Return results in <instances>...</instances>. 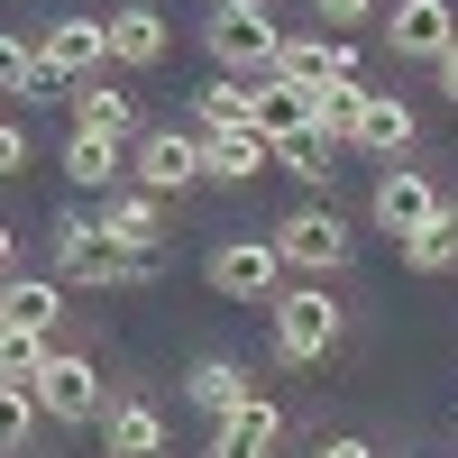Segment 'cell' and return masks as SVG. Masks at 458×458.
<instances>
[{
	"mask_svg": "<svg viewBox=\"0 0 458 458\" xmlns=\"http://www.w3.org/2000/svg\"><path fill=\"white\" fill-rule=\"evenodd\" d=\"M55 276L64 284H157V257H138L120 239H101V220L92 211H55Z\"/></svg>",
	"mask_w": 458,
	"mask_h": 458,
	"instance_id": "obj_1",
	"label": "cell"
},
{
	"mask_svg": "<svg viewBox=\"0 0 458 458\" xmlns=\"http://www.w3.org/2000/svg\"><path fill=\"white\" fill-rule=\"evenodd\" d=\"M202 47H211L220 73H239V83H276V64H284V37H276L266 10H220L202 28Z\"/></svg>",
	"mask_w": 458,
	"mask_h": 458,
	"instance_id": "obj_2",
	"label": "cell"
},
{
	"mask_svg": "<svg viewBox=\"0 0 458 458\" xmlns=\"http://www.w3.org/2000/svg\"><path fill=\"white\" fill-rule=\"evenodd\" d=\"M330 349H339V302H330L321 284H293V293H276V358L312 367V358H330Z\"/></svg>",
	"mask_w": 458,
	"mask_h": 458,
	"instance_id": "obj_3",
	"label": "cell"
},
{
	"mask_svg": "<svg viewBox=\"0 0 458 458\" xmlns=\"http://www.w3.org/2000/svg\"><path fill=\"white\" fill-rule=\"evenodd\" d=\"M211 284L229 302H276L284 293V248L276 239H220L211 248Z\"/></svg>",
	"mask_w": 458,
	"mask_h": 458,
	"instance_id": "obj_4",
	"label": "cell"
},
{
	"mask_svg": "<svg viewBox=\"0 0 458 458\" xmlns=\"http://www.w3.org/2000/svg\"><path fill=\"white\" fill-rule=\"evenodd\" d=\"M129 165H138L147 193H183V183H202V174H211V147H202V129H147Z\"/></svg>",
	"mask_w": 458,
	"mask_h": 458,
	"instance_id": "obj_5",
	"label": "cell"
},
{
	"mask_svg": "<svg viewBox=\"0 0 458 458\" xmlns=\"http://www.w3.org/2000/svg\"><path fill=\"white\" fill-rule=\"evenodd\" d=\"M28 394L47 403V422H101V412H110L101 367H92V358H73V349H55V358H47V376H37Z\"/></svg>",
	"mask_w": 458,
	"mask_h": 458,
	"instance_id": "obj_6",
	"label": "cell"
},
{
	"mask_svg": "<svg viewBox=\"0 0 458 458\" xmlns=\"http://www.w3.org/2000/svg\"><path fill=\"white\" fill-rule=\"evenodd\" d=\"M276 248H284V266H302V276H330V266L349 257V220L321 211V202H302V211L276 220Z\"/></svg>",
	"mask_w": 458,
	"mask_h": 458,
	"instance_id": "obj_7",
	"label": "cell"
},
{
	"mask_svg": "<svg viewBox=\"0 0 458 458\" xmlns=\"http://www.w3.org/2000/svg\"><path fill=\"white\" fill-rule=\"evenodd\" d=\"M386 47L403 64H440L458 47V10H449V0H394V10H386Z\"/></svg>",
	"mask_w": 458,
	"mask_h": 458,
	"instance_id": "obj_8",
	"label": "cell"
},
{
	"mask_svg": "<svg viewBox=\"0 0 458 458\" xmlns=\"http://www.w3.org/2000/svg\"><path fill=\"white\" fill-rule=\"evenodd\" d=\"M37 55H47V73H55V83H92V73L110 64V19H55Z\"/></svg>",
	"mask_w": 458,
	"mask_h": 458,
	"instance_id": "obj_9",
	"label": "cell"
},
{
	"mask_svg": "<svg viewBox=\"0 0 458 458\" xmlns=\"http://www.w3.org/2000/svg\"><path fill=\"white\" fill-rule=\"evenodd\" d=\"M101 239H120V248H138V257H157V239H165V211H157V193L147 183H120V193H101Z\"/></svg>",
	"mask_w": 458,
	"mask_h": 458,
	"instance_id": "obj_10",
	"label": "cell"
},
{
	"mask_svg": "<svg viewBox=\"0 0 458 458\" xmlns=\"http://www.w3.org/2000/svg\"><path fill=\"white\" fill-rule=\"evenodd\" d=\"M440 211H449V202L431 193V174H412V165H394L386 183H376V220H386L394 239H422V229H431Z\"/></svg>",
	"mask_w": 458,
	"mask_h": 458,
	"instance_id": "obj_11",
	"label": "cell"
},
{
	"mask_svg": "<svg viewBox=\"0 0 458 458\" xmlns=\"http://www.w3.org/2000/svg\"><path fill=\"white\" fill-rule=\"evenodd\" d=\"M284 83H302V92H321V83H358V47L349 37H284Z\"/></svg>",
	"mask_w": 458,
	"mask_h": 458,
	"instance_id": "obj_12",
	"label": "cell"
},
{
	"mask_svg": "<svg viewBox=\"0 0 458 458\" xmlns=\"http://www.w3.org/2000/svg\"><path fill=\"white\" fill-rule=\"evenodd\" d=\"M110 64H129V73L165 64V10H157V0H129V10H110Z\"/></svg>",
	"mask_w": 458,
	"mask_h": 458,
	"instance_id": "obj_13",
	"label": "cell"
},
{
	"mask_svg": "<svg viewBox=\"0 0 458 458\" xmlns=\"http://www.w3.org/2000/svg\"><path fill=\"white\" fill-rule=\"evenodd\" d=\"M183 403H202L211 422H229V412H248V403H257V386H248V367H239V358H202L193 376H183Z\"/></svg>",
	"mask_w": 458,
	"mask_h": 458,
	"instance_id": "obj_14",
	"label": "cell"
},
{
	"mask_svg": "<svg viewBox=\"0 0 458 458\" xmlns=\"http://www.w3.org/2000/svg\"><path fill=\"white\" fill-rule=\"evenodd\" d=\"M101 449L110 458H165V412L157 403H110L101 412Z\"/></svg>",
	"mask_w": 458,
	"mask_h": 458,
	"instance_id": "obj_15",
	"label": "cell"
},
{
	"mask_svg": "<svg viewBox=\"0 0 458 458\" xmlns=\"http://www.w3.org/2000/svg\"><path fill=\"white\" fill-rule=\"evenodd\" d=\"M193 120H202V138H239V129H257V83H239V73L202 83V92H193Z\"/></svg>",
	"mask_w": 458,
	"mask_h": 458,
	"instance_id": "obj_16",
	"label": "cell"
},
{
	"mask_svg": "<svg viewBox=\"0 0 458 458\" xmlns=\"http://www.w3.org/2000/svg\"><path fill=\"white\" fill-rule=\"evenodd\" d=\"M73 129H92V138H138V101L129 92H110L101 83V73H92V83H73Z\"/></svg>",
	"mask_w": 458,
	"mask_h": 458,
	"instance_id": "obj_17",
	"label": "cell"
},
{
	"mask_svg": "<svg viewBox=\"0 0 458 458\" xmlns=\"http://www.w3.org/2000/svg\"><path fill=\"white\" fill-rule=\"evenodd\" d=\"M276 440H284V412L248 403V412H229V422L211 431V458H276Z\"/></svg>",
	"mask_w": 458,
	"mask_h": 458,
	"instance_id": "obj_18",
	"label": "cell"
},
{
	"mask_svg": "<svg viewBox=\"0 0 458 458\" xmlns=\"http://www.w3.org/2000/svg\"><path fill=\"white\" fill-rule=\"evenodd\" d=\"M211 147V183H257L266 165H276V138L266 129H239V138H202Z\"/></svg>",
	"mask_w": 458,
	"mask_h": 458,
	"instance_id": "obj_19",
	"label": "cell"
},
{
	"mask_svg": "<svg viewBox=\"0 0 458 458\" xmlns=\"http://www.w3.org/2000/svg\"><path fill=\"white\" fill-rule=\"evenodd\" d=\"M64 174L83 183V193H120V138L73 129V138H64Z\"/></svg>",
	"mask_w": 458,
	"mask_h": 458,
	"instance_id": "obj_20",
	"label": "cell"
},
{
	"mask_svg": "<svg viewBox=\"0 0 458 458\" xmlns=\"http://www.w3.org/2000/svg\"><path fill=\"white\" fill-rule=\"evenodd\" d=\"M358 120H367V83H321L312 92V129L330 147H358Z\"/></svg>",
	"mask_w": 458,
	"mask_h": 458,
	"instance_id": "obj_21",
	"label": "cell"
},
{
	"mask_svg": "<svg viewBox=\"0 0 458 458\" xmlns=\"http://www.w3.org/2000/svg\"><path fill=\"white\" fill-rule=\"evenodd\" d=\"M257 129H266V138H302V129H312V92L284 83V73H276V83H257Z\"/></svg>",
	"mask_w": 458,
	"mask_h": 458,
	"instance_id": "obj_22",
	"label": "cell"
},
{
	"mask_svg": "<svg viewBox=\"0 0 458 458\" xmlns=\"http://www.w3.org/2000/svg\"><path fill=\"white\" fill-rule=\"evenodd\" d=\"M358 147H367V157H403V147H412V110H403L394 92H367V120H358Z\"/></svg>",
	"mask_w": 458,
	"mask_h": 458,
	"instance_id": "obj_23",
	"label": "cell"
},
{
	"mask_svg": "<svg viewBox=\"0 0 458 458\" xmlns=\"http://www.w3.org/2000/svg\"><path fill=\"white\" fill-rule=\"evenodd\" d=\"M403 266H412V276H449V266H458V202L422 229V239H403Z\"/></svg>",
	"mask_w": 458,
	"mask_h": 458,
	"instance_id": "obj_24",
	"label": "cell"
},
{
	"mask_svg": "<svg viewBox=\"0 0 458 458\" xmlns=\"http://www.w3.org/2000/svg\"><path fill=\"white\" fill-rule=\"evenodd\" d=\"M47 376V330H0V386H37Z\"/></svg>",
	"mask_w": 458,
	"mask_h": 458,
	"instance_id": "obj_25",
	"label": "cell"
},
{
	"mask_svg": "<svg viewBox=\"0 0 458 458\" xmlns=\"http://www.w3.org/2000/svg\"><path fill=\"white\" fill-rule=\"evenodd\" d=\"M0 312H10L19 330H55V321H64V293H55V284H37V276H19Z\"/></svg>",
	"mask_w": 458,
	"mask_h": 458,
	"instance_id": "obj_26",
	"label": "cell"
},
{
	"mask_svg": "<svg viewBox=\"0 0 458 458\" xmlns=\"http://www.w3.org/2000/svg\"><path fill=\"white\" fill-rule=\"evenodd\" d=\"M276 165H284V174H302V183H330V138H321V129L276 138Z\"/></svg>",
	"mask_w": 458,
	"mask_h": 458,
	"instance_id": "obj_27",
	"label": "cell"
},
{
	"mask_svg": "<svg viewBox=\"0 0 458 458\" xmlns=\"http://www.w3.org/2000/svg\"><path fill=\"white\" fill-rule=\"evenodd\" d=\"M37 412H47V403H37L28 386H10V394H0V449H10V458L28 449V422H37Z\"/></svg>",
	"mask_w": 458,
	"mask_h": 458,
	"instance_id": "obj_28",
	"label": "cell"
},
{
	"mask_svg": "<svg viewBox=\"0 0 458 458\" xmlns=\"http://www.w3.org/2000/svg\"><path fill=\"white\" fill-rule=\"evenodd\" d=\"M321 19H330V37H349L358 19H376V0H321Z\"/></svg>",
	"mask_w": 458,
	"mask_h": 458,
	"instance_id": "obj_29",
	"label": "cell"
},
{
	"mask_svg": "<svg viewBox=\"0 0 458 458\" xmlns=\"http://www.w3.org/2000/svg\"><path fill=\"white\" fill-rule=\"evenodd\" d=\"M321 458H376V449H367L358 431H330V440H321Z\"/></svg>",
	"mask_w": 458,
	"mask_h": 458,
	"instance_id": "obj_30",
	"label": "cell"
},
{
	"mask_svg": "<svg viewBox=\"0 0 458 458\" xmlns=\"http://www.w3.org/2000/svg\"><path fill=\"white\" fill-rule=\"evenodd\" d=\"M431 73H440V92H449V101H458V47H449V55H440V64H431Z\"/></svg>",
	"mask_w": 458,
	"mask_h": 458,
	"instance_id": "obj_31",
	"label": "cell"
},
{
	"mask_svg": "<svg viewBox=\"0 0 458 458\" xmlns=\"http://www.w3.org/2000/svg\"><path fill=\"white\" fill-rule=\"evenodd\" d=\"M220 10H266V0H220Z\"/></svg>",
	"mask_w": 458,
	"mask_h": 458,
	"instance_id": "obj_32",
	"label": "cell"
}]
</instances>
